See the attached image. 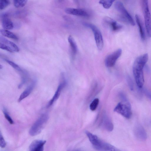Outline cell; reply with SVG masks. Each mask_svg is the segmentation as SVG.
Returning a JSON list of instances; mask_svg holds the SVG:
<instances>
[{"instance_id":"cell-1","label":"cell","mask_w":151,"mask_h":151,"mask_svg":"<svg viewBox=\"0 0 151 151\" xmlns=\"http://www.w3.org/2000/svg\"><path fill=\"white\" fill-rule=\"evenodd\" d=\"M148 55L146 53L137 57L135 60L133 65V72L135 82L139 88H142L144 79L143 69L148 61Z\"/></svg>"},{"instance_id":"cell-2","label":"cell","mask_w":151,"mask_h":151,"mask_svg":"<svg viewBox=\"0 0 151 151\" xmlns=\"http://www.w3.org/2000/svg\"><path fill=\"white\" fill-rule=\"evenodd\" d=\"M48 119L49 116L47 114H42L30 128L29 132V134L34 136L39 134L44 128Z\"/></svg>"},{"instance_id":"cell-3","label":"cell","mask_w":151,"mask_h":151,"mask_svg":"<svg viewBox=\"0 0 151 151\" xmlns=\"http://www.w3.org/2000/svg\"><path fill=\"white\" fill-rule=\"evenodd\" d=\"M142 9L144 16L145 27L148 36L151 37V15L148 1L143 0L142 2Z\"/></svg>"},{"instance_id":"cell-4","label":"cell","mask_w":151,"mask_h":151,"mask_svg":"<svg viewBox=\"0 0 151 151\" xmlns=\"http://www.w3.org/2000/svg\"><path fill=\"white\" fill-rule=\"evenodd\" d=\"M83 24L85 26L92 30L94 34L97 47L99 50H102L103 47L104 42L102 35L100 30L96 26L92 24L84 22Z\"/></svg>"},{"instance_id":"cell-5","label":"cell","mask_w":151,"mask_h":151,"mask_svg":"<svg viewBox=\"0 0 151 151\" xmlns=\"http://www.w3.org/2000/svg\"><path fill=\"white\" fill-rule=\"evenodd\" d=\"M114 6L117 11L121 14L122 19L131 25H135V23L133 18L121 1H117L116 2Z\"/></svg>"},{"instance_id":"cell-6","label":"cell","mask_w":151,"mask_h":151,"mask_svg":"<svg viewBox=\"0 0 151 151\" xmlns=\"http://www.w3.org/2000/svg\"><path fill=\"white\" fill-rule=\"evenodd\" d=\"M114 111L127 119H129L132 113L130 104L129 102L122 101L119 103L115 107Z\"/></svg>"},{"instance_id":"cell-7","label":"cell","mask_w":151,"mask_h":151,"mask_svg":"<svg viewBox=\"0 0 151 151\" xmlns=\"http://www.w3.org/2000/svg\"><path fill=\"white\" fill-rule=\"evenodd\" d=\"M5 60L10 65L16 70L20 74L21 77V82L19 86L20 88L24 85L28 81L29 79L28 73L25 71L23 70L17 64L10 60L5 59Z\"/></svg>"},{"instance_id":"cell-8","label":"cell","mask_w":151,"mask_h":151,"mask_svg":"<svg viewBox=\"0 0 151 151\" xmlns=\"http://www.w3.org/2000/svg\"><path fill=\"white\" fill-rule=\"evenodd\" d=\"M122 52V50L119 48L108 55L105 59V65L109 68L114 66L117 59L121 55Z\"/></svg>"},{"instance_id":"cell-9","label":"cell","mask_w":151,"mask_h":151,"mask_svg":"<svg viewBox=\"0 0 151 151\" xmlns=\"http://www.w3.org/2000/svg\"><path fill=\"white\" fill-rule=\"evenodd\" d=\"M66 84V82L65 80H63L60 83L53 96L48 102L47 105V108H49L58 99L62 90L65 87Z\"/></svg>"},{"instance_id":"cell-10","label":"cell","mask_w":151,"mask_h":151,"mask_svg":"<svg viewBox=\"0 0 151 151\" xmlns=\"http://www.w3.org/2000/svg\"><path fill=\"white\" fill-rule=\"evenodd\" d=\"M46 141L41 139L33 141L29 146V151H43L44 146Z\"/></svg>"},{"instance_id":"cell-11","label":"cell","mask_w":151,"mask_h":151,"mask_svg":"<svg viewBox=\"0 0 151 151\" xmlns=\"http://www.w3.org/2000/svg\"><path fill=\"white\" fill-rule=\"evenodd\" d=\"M65 11L67 14L74 15L84 17L89 15L86 11L81 9L68 8L65 9Z\"/></svg>"},{"instance_id":"cell-12","label":"cell","mask_w":151,"mask_h":151,"mask_svg":"<svg viewBox=\"0 0 151 151\" xmlns=\"http://www.w3.org/2000/svg\"><path fill=\"white\" fill-rule=\"evenodd\" d=\"M100 125L109 132L112 131L114 129V125L109 118L105 114L102 117Z\"/></svg>"},{"instance_id":"cell-13","label":"cell","mask_w":151,"mask_h":151,"mask_svg":"<svg viewBox=\"0 0 151 151\" xmlns=\"http://www.w3.org/2000/svg\"><path fill=\"white\" fill-rule=\"evenodd\" d=\"M36 81L33 80L26 89L21 94L18 99V102H20L28 96L34 89L36 84Z\"/></svg>"},{"instance_id":"cell-14","label":"cell","mask_w":151,"mask_h":151,"mask_svg":"<svg viewBox=\"0 0 151 151\" xmlns=\"http://www.w3.org/2000/svg\"><path fill=\"white\" fill-rule=\"evenodd\" d=\"M104 22L108 25L113 31L120 30L122 27V26L118 23L114 19L108 17H105L104 19Z\"/></svg>"},{"instance_id":"cell-15","label":"cell","mask_w":151,"mask_h":151,"mask_svg":"<svg viewBox=\"0 0 151 151\" xmlns=\"http://www.w3.org/2000/svg\"><path fill=\"white\" fill-rule=\"evenodd\" d=\"M2 26L4 29L10 30L13 29L14 25L13 22L8 17V14L6 13L3 14L1 16Z\"/></svg>"},{"instance_id":"cell-16","label":"cell","mask_w":151,"mask_h":151,"mask_svg":"<svg viewBox=\"0 0 151 151\" xmlns=\"http://www.w3.org/2000/svg\"><path fill=\"white\" fill-rule=\"evenodd\" d=\"M135 135L139 139L144 141L146 139L147 135L144 128L141 126H137L134 130Z\"/></svg>"},{"instance_id":"cell-17","label":"cell","mask_w":151,"mask_h":151,"mask_svg":"<svg viewBox=\"0 0 151 151\" xmlns=\"http://www.w3.org/2000/svg\"><path fill=\"white\" fill-rule=\"evenodd\" d=\"M0 43L4 44L10 47L14 51L18 52L19 49L17 46L13 42L9 40L4 37L0 36Z\"/></svg>"},{"instance_id":"cell-18","label":"cell","mask_w":151,"mask_h":151,"mask_svg":"<svg viewBox=\"0 0 151 151\" xmlns=\"http://www.w3.org/2000/svg\"><path fill=\"white\" fill-rule=\"evenodd\" d=\"M68 40L69 43L73 56L76 54L78 51V47L75 40L71 35H69L68 38Z\"/></svg>"},{"instance_id":"cell-19","label":"cell","mask_w":151,"mask_h":151,"mask_svg":"<svg viewBox=\"0 0 151 151\" xmlns=\"http://www.w3.org/2000/svg\"><path fill=\"white\" fill-rule=\"evenodd\" d=\"M135 18L136 22L139 28L141 37L142 40H144L145 39V35L140 18L139 16L137 14L135 15Z\"/></svg>"},{"instance_id":"cell-20","label":"cell","mask_w":151,"mask_h":151,"mask_svg":"<svg viewBox=\"0 0 151 151\" xmlns=\"http://www.w3.org/2000/svg\"><path fill=\"white\" fill-rule=\"evenodd\" d=\"M0 32L1 35L4 36L15 40L18 39V37L16 35L7 30L1 29Z\"/></svg>"},{"instance_id":"cell-21","label":"cell","mask_w":151,"mask_h":151,"mask_svg":"<svg viewBox=\"0 0 151 151\" xmlns=\"http://www.w3.org/2000/svg\"><path fill=\"white\" fill-rule=\"evenodd\" d=\"M27 0H14L13 1L14 5L17 8L22 7L27 4Z\"/></svg>"},{"instance_id":"cell-22","label":"cell","mask_w":151,"mask_h":151,"mask_svg":"<svg viewBox=\"0 0 151 151\" xmlns=\"http://www.w3.org/2000/svg\"><path fill=\"white\" fill-rule=\"evenodd\" d=\"M114 0H100L99 3L102 4L103 7L106 9L109 8L113 4Z\"/></svg>"},{"instance_id":"cell-23","label":"cell","mask_w":151,"mask_h":151,"mask_svg":"<svg viewBox=\"0 0 151 151\" xmlns=\"http://www.w3.org/2000/svg\"><path fill=\"white\" fill-rule=\"evenodd\" d=\"M3 113L6 119L11 124H14V122L12 119L9 115L7 111L5 108H3Z\"/></svg>"},{"instance_id":"cell-24","label":"cell","mask_w":151,"mask_h":151,"mask_svg":"<svg viewBox=\"0 0 151 151\" xmlns=\"http://www.w3.org/2000/svg\"><path fill=\"white\" fill-rule=\"evenodd\" d=\"M99 102V99L96 98L94 99L90 105V109L92 111H95L97 108Z\"/></svg>"},{"instance_id":"cell-25","label":"cell","mask_w":151,"mask_h":151,"mask_svg":"<svg viewBox=\"0 0 151 151\" xmlns=\"http://www.w3.org/2000/svg\"><path fill=\"white\" fill-rule=\"evenodd\" d=\"M10 1L8 0L0 1V9L3 10L7 7L10 4Z\"/></svg>"},{"instance_id":"cell-26","label":"cell","mask_w":151,"mask_h":151,"mask_svg":"<svg viewBox=\"0 0 151 151\" xmlns=\"http://www.w3.org/2000/svg\"><path fill=\"white\" fill-rule=\"evenodd\" d=\"M127 81L129 88L131 91L134 90V87L133 83L131 77L129 75L127 76Z\"/></svg>"},{"instance_id":"cell-27","label":"cell","mask_w":151,"mask_h":151,"mask_svg":"<svg viewBox=\"0 0 151 151\" xmlns=\"http://www.w3.org/2000/svg\"><path fill=\"white\" fill-rule=\"evenodd\" d=\"M6 143L2 134L1 132L0 133V145L2 148H4L6 146Z\"/></svg>"},{"instance_id":"cell-28","label":"cell","mask_w":151,"mask_h":151,"mask_svg":"<svg viewBox=\"0 0 151 151\" xmlns=\"http://www.w3.org/2000/svg\"><path fill=\"white\" fill-rule=\"evenodd\" d=\"M0 47L1 49L5 50L10 52H14L10 47L2 43H0Z\"/></svg>"},{"instance_id":"cell-29","label":"cell","mask_w":151,"mask_h":151,"mask_svg":"<svg viewBox=\"0 0 151 151\" xmlns=\"http://www.w3.org/2000/svg\"><path fill=\"white\" fill-rule=\"evenodd\" d=\"M143 91L147 97L151 101V92L146 88L143 89Z\"/></svg>"},{"instance_id":"cell-30","label":"cell","mask_w":151,"mask_h":151,"mask_svg":"<svg viewBox=\"0 0 151 151\" xmlns=\"http://www.w3.org/2000/svg\"><path fill=\"white\" fill-rule=\"evenodd\" d=\"M119 96L122 101L124 102H129L125 95L122 93H120Z\"/></svg>"},{"instance_id":"cell-31","label":"cell","mask_w":151,"mask_h":151,"mask_svg":"<svg viewBox=\"0 0 151 151\" xmlns=\"http://www.w3.org/2000/svg\"><path fill=\"white\" fill-rule=\"evenodd\" d=\"M79 151L76 150V151Z\"/></svg>"}]
</instances>
